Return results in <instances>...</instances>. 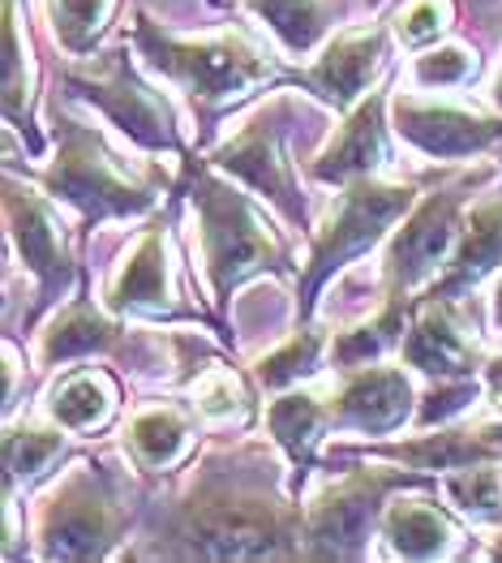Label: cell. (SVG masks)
I'll list each match as a JSON object with an SVG mask.
<instances>
[{"instance_id":"10","label":"cell","mask_w":502,"mask_h":563,"mask_svg":"<svg viewBox=\"0 0 502 563\" xmlns=\"http://www.w3.org/2000/svg\"><path fill=\"white\" fill-rule=\"evenodd\" d=\"M279 142H283V125L275 121V112H263V117H254V121L215 155V164L236 173L241 181H249L258 194H267L292 224H301V220H305V202H301V194H297L292 164L283 159V146H279Z\"/></svg>"},{"instance_id":"1","label":"cell","mask_w":502,"mask_h":563,"mask_svg":"<svg viewBox=\"0 0 502 563\" xmlns=\"http://www.w3.org/2000/svg\"><path fill=\"white\" fill-rule=\"evenodd\" d=\"M305 538V520L275 504L241 473H215L172 512L159 555L185 560H288Z\"/></svg>"},{"instance_id":"17","label":"cell","mask_w":502,"mask_h":563,"mask_svg":"<svg viewBox=\"0 0 502 563\" xmlns=\"http://www.w3.org/2000/svg\"><path fill=\"white\" fill-rule=\"evenodd\" d=\"M378 159H382V95H369L314 164V177L331 186H353L378 168Z\"/></svg>"},{"instance_id":"28","label":"cell","mask_w":502,"mask_h":563,"mask_svg":"<svg viewBox=\"0 0 502 563\" xmlns=\"http://www.w3.org/2000/svg\"><path fill=\"white\" fill-rule=\"evenodd\" d=\"M319 349H322V335L297 331L283 349H275L271 357L258 362V383H263V387H283V383H292V378L310 375L314 362H319Z\"/></svg>"},{"instance_id":"34","label":"cell","mask_w":502,"mask_h":563,"mask_svg":"<svg viewBox=\"0 0 502 563\" xmlns=\"http://www.w3.org/2000/svg\"><path fill=\"white\" fill-rule=\"evenodd\" d=\"M494 319H499V328H502V284H499V297H494Z\"/></svg>"},{"instance_id":"26","label":"cell","mask_w":502,"mask_h":563,"mask_svg":"<svg viewBox=\"0 0 502 563\" xmlns=\"http://www.w3.org/2000/svg\"><path fill=\"white\" fill-rule=\"evenodd\" d=\"M447 495L456 499V508L459 512H468V517H477V520L502 517V470L494 465V461L451 470V477H447Z\"/></svg>"},{"instance_id":"32","label":"cell","mask_w":502,"mask_h":563,"mask_svg":"<svg viewBox=\"0 0 502 563\" xmlns=\"http://www.w3.org/2000/svg\"><path fill=\"white\" fill-rule=\"evenodd\" d=\"M447 26V0H412L400 13V40L404 44H430Z\"/></svg>"},{"instance_id":"31","label":"cell","mask_w":502,"mask_h":563,"mask_svg":"<svg viewBox=\"0 0 502 563\" xmlns=\"http://www.w3.org/2000/svg\"><path fill=\"white\" fill-rule=\"evenodd\" d=\"M477 60L464 47H434L425 56H416V82L425 87H456L464 78H472Z\"/></svg>"},{"instance_id":"14","label":"cell","mask_w":502,"mask_h":563,"mask_svg":"<svg viewBox=\"0 0 502 563\" xmlns=\"http://www.w3.org/2000/svg\"><path fill=\"white\" fill-rule=\"evenodd\" d=\"M404 362L438 378H464L477 371V344L456 323L447 297H425L416 310L409 340H404Z\"/></svg>"},{"instance_id":"22","label":"cell","mask_w":502,"mask_h":563,"mask_svg":"<svg viewBox=\"0 0 502 563\" xmlns=\"http://www.w3.org/2000/svg\"><path fill=\"white\" fill-rule=\"evenodd\" d=\"M112 405H116L112 383L103 375H94V371H78V375H69L56 387L52 418L65 430H91V426H99L112 413Z\"/></svg>"},{"instance_id":"16","label":"cell","mask_w":502,"mask_h":563,"mask_svg":"<svg viewBox=\"0 0 502 563\" xmlns=\"http://www.w3.org/2000/svg\"><path fill=\"white\" fill-rule=\"evenodd\" d=\"M499 258H502V198H481L468 211L464 229H459L456 254L447 263V276L434 284L430 297H447L451 301L456 292L472 288L486 272H494Z\"/></svg>"},{"instance_id":"25","label":"cell","mask_w":502,"mask_h":563,"mask_svg":"<svg viewBox=\"0 0 502 563\" xmlns=\"http://www.w3.org/2000/svg\"><path fill=\"white\" fill-rule=\"evenodd\" d=\"M254 9L288 52H310L326 31V0H254Z\"/></svg>"},{"instance_id":"27","label":"cell","mask_w":502,"mask_h":563,"mask_svg":"<svg viewBox=\"0 0 502 563\" xmlns=\"http://www.w3.org/2000/svg\"><path fill=\"white\" fill-rule=\"evenodd\" d=\"M56 456H60V434L56 430L22 426V430H9V439H4L9 477H40Z\"/></svg>"},{"instance_id":"9","label":"cell","mask_w":502,"mask_h":563,"mask_svg":"<svg viewBox=\"0 0 502 563\" xmlns=\"http://www.w3.org/2000/svg\"><path fill=\"white\" fill-rule=\"evenodd\" d=\"M65 82L78 87V95H87L91 103H99V108H103L125 134H134L137 142H146V146H177L168 108L137 82L134 69L125 65L121 52L99 56L87 69H69Z\"/></svg>"},{"instance_id":"21","label":"cell","mask_w":502,"mask_h":563,"mask_svg":"<svg viewBox=\"0 0 502 563\" xmlns=\"http://www.w3.org/2000/svg\"><path fill=\"white\" fill-rule=\"evenodd\" d=\"M267 422H271V434L288 448V456L297 461V465H305L310 461V448L319 443V434L331 426V405H319L314 396H279L271 405V413H267Z\"/></svg>"},{"instance_id":"24","label":"cell","mask_w":502,"mask_h":563,"mask_svg":"<svg viewBox=\"0 0 502 563\" xmlns=\"http://www.w3.org/2000/svg\"><path fill=\"white\" fill-rule=\"evenodd\" d=\"M185 439H189V422L177 409H146L137 413L130 426V448L146 470H164L181 456Z\"/></svg>"},{"instance_id":"11","label":"cell","mask_w":502,"mask_h":563,"mask_svg":"<svg viewBox=\"0 0 502 563\" xmlns=\"http://www.w3.org/2000/svg\"><path fill=\"white\" fill-rule=\"evenodd\" d=\"M395 125L400 134L421 146L425 155H472L502 139V121L472 117L451 103H421V99H395Z\"/></svg>"},{"instance_id":"2","label":"cell","mask_w":502,"mask_h":563,"mask_svg":"<svg viewBox=\"0 0 502 563\" xmlns=\"http://www.w3.org/2000/svg\"><path fill=\"white\" fill-rule=\"evenodd\" d=\"M137 47L155 69H164L172 82H181L193 103L215 108L228 103L232 95H245L249 87L271 78V65L258 47L241 35H220V40H172L159 35L150 18H137Z\"/></svg>"},{"instance_id":"15","label":"cell","mask_w":502,"mask_h":563,"mask_svg":"<svg viewBox=\"0 0 502 563\" xmlns=\"http://www.w3.org/2000/svg\"><path fill=\"white\" fill-rule=\"evenodd\" d=\"M382 56H387V35L378 26L373 31H353V35H344V40L326 47V56L314 69L301 74V82L310 91H319L326 103L348 108L369 87V78L378 74Z\"/></svg>"},{"instance_id":"4","label":"cell","mask_w":502,"mask_h":563,"mask_svg":"<svg viewBox=\"0 0 502 563\" xmlns=\"http://www.w3.org/2000/svg\"><path fill=\"white\" fill-rule=\"evenodd\" d=\"M44 186L56 198L82 207L87 220L134 216V211H146L155 198L116 164V155L103 151V142L94 139L91 130H82L74 121H60V151H56V164L44 173Z\"/></svg>"},{"instance_id":"33","label":"cell","mask_w":502,"mask_h":563,"mask_svg":"<svg viewBox=\"0 0 502 563\" xmlns=\"http://www.w3.org/2000/svg\"><path fill=\"white\" fill-rule=\"evenodd\" d=\"M477 396V383H459V387H434L430 391V405L421 409V426H434V422H443V418H451V413H459L468 400Z\"/></svg>"},{"instance_id":"23","label":"cell","mask_w":502,"mask_h":563,"mask_svg":"<svg viewBox=\"0 0 502 563\" xmlns=\"http://www.w3.org/2000/svg\"><path fill=\"white\" fill-rule=\"evenodd\" d=\"M116 335H121V328H112L108 319H99L91 306H74L44 335V362H69V357H82V353L112 349Z\"/></svg>"},{"instance_id":"30","label":"cell","mask_w":502,"mask_h":563,"mask_svg":"<svg viewBox=\"0 0 502 563\" xmlns=\"http://www.w3.org/2000/svg\"><path fill=\"white\" fill-rule=\"evenodd\" d=\"M103 13H108V0H52V22L69 52H87L94 44Z\"/></svg>"},{"instance_id":"35","label":"cell","mask_w":502,"mask_h":563,"mask_svg":"<svg viewBox=\"0 0 502 563\" xmlns=\"http://www.w3.org/2000/svg\"><path fill=\"white\" fill-rule=\"evenodd\" d=\"M494 99H499V103H502V78H499V87H494Z\"/></svg>"},{"instance_id":"18","label":"cell","mask_w":502,"mask_h":563,"mask_svg":"<svg viewBox=\"0 0 502 563\" xmlns=\"http://www.w3.org/2000/svg\"><path fill=\"white\" fill-rule=\"evenodd\" d=\"M387 456L404 461L412 470H464V465L499 461L502 413L494 422L468 426V430H443V434H425V439H412V443H395V448H387Z\"/></svg>"},{"instance_id":"5","label":"cell","mask_w":502,"mask_h":563,"mask_svg":"<svg viewBox=\"0 0 502 563\" xmlns=\"http://www.w3.org/2000/svg\"><path fill=\"white\" fill-rule=\"evenodd\" d=\"M416 198V186H387V181H373L361 177L353 181L335 220L314 236V250H310V272L301 276V314L310 310L314 292L331 280V272H339L348 258H357L361 250H369L378 236L387 233Z\"/></svg>"},{"instance_id":"13","label":"cell","mask_w":502,"mask_h":563,"mask_svg":"<svg viewBox=\"0 0 502 563\" xmlns=\"http://www.w3.org/2000/svg\"><path fill=\"white\" fill-rule=\"evenodd\" d=\"M412 387L404 371H387V366H361L353 371L348 383L339 387V396L331 400V426H353V430H395L409 418Z\"/></svg>"},{"instance_id":"29","label":"cell","mask_w":502,"mask_h":563,"mask_svg":"<svg viewBox=\"0 0 502 563\" xmlns=\"http://www.w3.org/2000/svg\"><path fill=\"white\" fill-rule=\"evenodd\" d=\"M193 405H198V413L202 418H236V413H245V405H249V396H245V387L236 383L228 366H207L198 383H193Z\"/></svg>"},{"instance_id":"36","label":"cell","mask_w":502,"mask_h":563,"mask_svg":"<svg viewBox=\"0 0 502 563\" xmlns=\"http://www.w3.org/2000/svg\"><path fill=\"white\" fill-rule=\"evenodd\" d=\"M494 555H499V560H502V538H499V547H494Z\"/></svg>"},{"instance_id":"19","label":"cell","mask_w":502,"mask_h":563,"mask_svg":"<svg viewBox=\"0 0 502 563\" xmlns=\"http://www.w3.org/2000/svg\"><path fill=\"white\" fill-rule=\"evenodd\" d=\"M112 306L116 310H150L164 314L168 310V267H164V236L150 233L134 245V254L125 258L121 276L112 284Z\"/></svg>"},{"instance_id":"12","label":"cell","mask_w":502,"mask_h":563,"mask_svg":"<svg viewBox=\"0 0 502 563\" xmlns=\"http://www.w3.org/2000/svg\"><path fill=\"white\" fill-rule=\"evenodd\" d=\"M4 207H9V229H13V241L26 258V267L40 276V292H44L40 301H52L56 292H65L74 284V258L65 250V236H60L52 211L35 194H22V189L9 186Z\"/></svg>"},{"instance_id":"3","label":"cell","mask_w":502,"mask_h":563,"mask_svg":"<svg viewBox=\"0 0 502 563\" xmlns=\"http://www.w3.org/2000/svg\"><path fill=\"white\" fill-rule=\"evenodd\" d=\"M193 207L202 224V250H207V272L215 280V297L228 301L232 288L249 280L254 272L283 267V250L263 229V220L249 211L245 194L215 181L211 173H198L193 181Z\"/></svg>"},{"instance_id":"8","label":"cell","mask_w":502,"mask_h":563,"mask_svg":"<svg viewBox=\"0 0 502 563\" xmlns=\"http://www.w3.org/2000/svg\"><path fill=\"white\" fill-rule=\"evenodd\" d=\"M468 177L456 186L434 189L416 211L412 220L395 233L391 241V254H387V301H400L409 306L412 284H421L443 258L447 250L459 241V202L468 198Z\"/></svg>"},{"instance_id":"6","label":"cell","mask_w":502,"mask_h":563,"mask_svg":"<svg viewBox=\"0 0 502 563\" xmlns=\"http://www.w3.org/2000/svg\"><path fill=\"white\" fill-rule=\"evenodd\" d=\"M121 525H125V512L108 495L103 477L82 465L44 504L40 542H44L47 560H99L116 542Z\"/></svg>"},{"instance_id":"20","label":"cell","mask_w":502,"mask_h":563,"mask_svg":"<svg viewBox=\"0 0 502 563\" xmlns=\"http://www.w3.org/2000/svg\"><path fill=\"white\" fill-rule=\"evenodd\" d=\"M382 525H387V538H391L395 555H409V560H430V555H438L451 542V520L430 499H400V504H391V512H387Z\"/></svg>"},{"instance_id":"7","label":"cell","mask_w":502,"mask_h":563,"mask_svg":"<svg viewBox=\"0 0 502 563\" xmlns=\"http://www.w3.org/2000/svg\"><path fill=\"white\" fill-rule=\"evenodd\" d=\"M412 473L353 470L335 490H326L305 517V555L310 560H357L378 520L387 490L412 486Z\"/></svg>"}]
</instances>
